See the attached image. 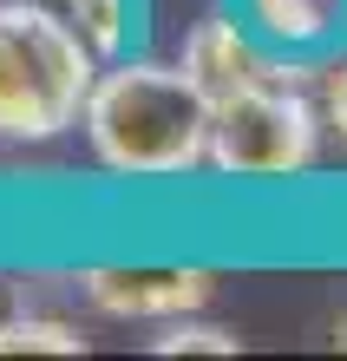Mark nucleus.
I'll return each mask as SVG.
<instances>
[{"mask_svg": "<svg viewBox=\"0 0 347 361\" xmlns=\"http://www.w3.org/2000/svg\"><path fill=\"white\" fill-rule=\"evenodd\" d=\"M216 99L184 59H112L85 99L79 132L118 178H184L210 164Z\"/></svg>", "mask_w": 347, "mask_h": 361, "instance_id": "1", "label": "nucleus"}, {"mask_svg": "<svg viewBox=\"0 0 347 361\" xmlns=\"http://www.w3.org/2000/svg\"><path fill=\"white\" fill-rule=\"evenodd\" d=\"M243 20L269 47H321L341 33L347 0H243Z\"/></svg>", "mask_w": 347, "mask_h": 361, "instance_id": "6", "label": "nucleus"}, {"mask_svg": "<svg viewBox=\"0 0 347 361\" xmlns=\"http://www.w3.org/2000/svg\"><path fill=\"white\" fill-rule=\"evenodd\" d=\"M79 295L118 322H170L216 295L210 269H79Z\"/></svg>", "mask_w": 347, "mask_h": 361, "instance_id": "5", "label": "nucleus"}, {"mask_svg": "<svg viewBox=\"0 0 347 361\" xmlns=\"http://www.w3.org/2000/svg\"><path fill=\"white\" fill-rule=\"evenodd\" d=\"M321 138H328V118L308 79H269L216 99L210 164L223 178H295L321 158Z\"/></svg>", "mask_w": 347, "mask_h": 361, "instance_id": "3", "label": "nucleus"}, {"mask_svg": "<svg viewBox=\"0 0 347 361\" xmlns=\"http://www.w3.org/2000/svg\"><path fill=\"white\" fill-rule=\"evenodd\" d=\"M99 47L46 0H0V138L39 145L85 118L99 86Z\"/></svg>", "mask_w": 347, "mask_h": 361, "instance_id": "2", "label": "nucleus"}, {"mask_svg": "<svg viewBox=\"0 0 347 361\" xmlns=\"http://www.w3.org/2000/svg\"><path fill=\"white\" fill-rule=\"evenodd\" d=\"M243 342H236L229 329L203 322L197 309L190 315H170V322H158V335H151V355H236Z\"/></svg>", "mask_w": 347, "mask_h": 361, "instance_id": "8", "label": "nucleus"}, {"mask_svg": "<svg viewBox=\"0 0 347 361\" xmlns=\"http://www.w3.org/2000/svg\"><path fill=\"white\" fill-rule=\"evenodd\" d=\"M328 342H334V348H347V309H341L334 322H328Z\"/></svg>", "mask_w": 347, "mask_h": 361, "instance_id": "12", "label": "nucleus"}, {"mask_svg": "<svg viewBox=\"0 0 347 361\" xmlns=\"http://www.w3.org/2000/svg\"><path fill=\"white\" fill-rule=\"evenodd\" d=\"M184 66L197 73V86L210 99H229L243 86H269V79H301V66L275 59L269 39L249 20H229V13H210L184 33Z\"/></svg>", "mask_w": 347, "mask_h": 361, "instance_id": "4", "label": "nucleus"}, {"mask_svg": "<svg viewBox=\"0 0 347 361\" xmlns=\"http://www.w3.org/2000/svg\"><path fill=\"white\" fill-rule=\"evenodd\" d=\"M72 20H79V33L92 39V47L112 59L118 47H125V0H59Z\"/></svg>", "mask_w": 347, "mask_h": 361, "instance_id": "9", "label": "nucleus"}, {"mask_svg": "<svg viewBox=\"0 0 347 361\" xmlns=\"http://www.w3.org/2000/svg\"><path fill=\"white\" fill-rule=\"evenodd\" d=\"M0 355H85V335L59 315H39V309H20L0 322Z\"/></svg>", "mask_w": 347, "mask_h": 361, "instance_id": "7", "label": "nucleus"}, {"mask_svg": "<svg viewBox=\"0 0 347 361\" xmlns=\"http://www.w3.org/2000/svg\"><path fill=\"white\" fill-rule=\"evenodd\" d=\"M27 309V289L13 283V276H0V322H7V315H20Z\"/></svg>", "mask_w": 347, "mask_h": 361, "instance_id": "11", "label": "nucleus"}, {"mask_svg": "<svg viewBox=\"0 0 347 361\" xmlns=\"http://www.w3.org/2000/svg\"><path fill=\"white\" fill-rule=\"evenodd\" d=\"M315 99H321V118H328V138L347 152V53L315 73Z\"/></svg>", "mask_w": 347, "mask_h": 361, "instance_id": "10", "label": "nucleus"}]
</instances>
